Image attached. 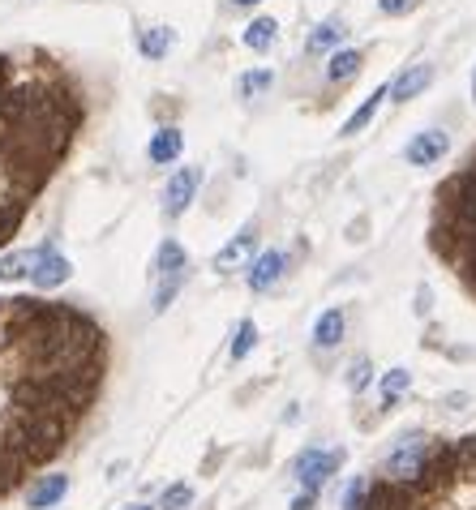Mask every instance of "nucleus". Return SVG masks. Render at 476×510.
I'll list each match as a JSON object with an SVG mask.
<instances>
[{
    "label": "nucleus",
    "mask_w": 476,
    "mask_h": 510,
    "mask_svg": "<svg viewBox=\"0 0 476 510\" xmlns=\"http://www.w3.org/2000/svg\"><path fill=\"white\" fill-rule=\"evenodd\" d=\"M185 288V275H167V279H159V288H155V313H164L172 300H176V292Z\"/></svg>",
    "instance_id": "23"
},
{
    "label": "nucleus",
    "mask_w": 476,
    "mask_h": 510,
    "mask_svg": "<svg viewBox=\"0 0 476 510\" xmlns=\"http://www.w3.org/2000/svg\"><path fill=\"white\" fill-rule=\"evenodd\" d=\"M189 506H194V489L189 485H172L159 497V510H189Z\"/></svg>",
    "instance_id": "24"
},
{
    "label": "nucleus",
    "mask_w": 476,
    "mask_h": 510,
    "mask_svg": "<svg viewBox=\"0 0 476 510\" xmlns=\"http://www.w3.org/2000/svg\"><path fill=\"white\" fill-rule=\"evenodd\" d=\"M271 86H275V73H271V69H253V73H241L236 95H241V99H258V95L271 90Z\"/></svg>",
    "instance_id": "20"
},
{
    "label": "nucleus",
    "mask_w": 476,
    "mask_h": 510,
    "mask_svg": "<svg viewBox=\"0 0 476 510\" xmlns=\"http://www.w3.org/2000/svg\"><path fill=\"white\" fill-rule=\"evenodd\" d=\"M365 65V56L357 48H344V52H330V61H327V78L330 82H352L357 73H361Z\"/></svg>",
    "instance_id": "17"
},
{
    "label": "nucleus",
    "mask_w": 476,
    "mask_h": 510,
    "mask_svg": "<svg viewBox=\"0 0 476 510\" xmlns=\"http://www.w3.org/2000/svg\"><path fill=\"white\" fill-rule=\"evenodd\" d=\"M197 189H202V167H181V172L164 184V214L167 219H176V214L189 211V202L197 198Z\"/></svg>",
    "instance_id": "5"
},
{
    "label": "nucleus",
    "mask_w": 476,
    "mask_h": 510,
    "mask_svg": "<svg viewBox=\"0 0 476 510\" xmlns=\"http://www.w3.org/2000/svg\"><path fill=\"white\" fill-rule=\"evenodd\" d=\"M344 330H347L344 313H339V309H327L322 317H318V322H313V344L322 347V352H330V347L344 344Z\"/></svg>",
    "instance_id": "14"
},
{
    "label": "nucleus",
    "mask_w": 476,
    "mask_h": 510,
    "mask_svg": "<svg viewBox=\"0 0 476 510\" xmlns=\"http://www.w3.org/2000/svg\"><path fill=\"white\" fill-rule=\"evenodd\" d=\"M253 245H258V228H253V223H245V228H241V236H232L228 245L214 253V270H236V266H245V258L253 253Z\"/></svg>",
    "instance_id": "10"
},
{
    "label": "nucleus",
    "mask_w": 476,
    "mask_h": 510,
    "mask_svg": "<svg viewBox=\"0 0 476 510\" xmlns=\"http://www.w3.org/2000/svg\"><path fill=\"white\" fill-rule=\"evenodd\" d=\"M472 103H476V69H472Z\"/></svg>",
    "instance_id": "30"
},
{
    "label": "nucleus",
    "mask_w": 476,
    "mask_h": 510,
    "mask_svg": "<svg viewBox=\"0 0 476 510\" xmlns=\"http://www.w3.org/2000/svg\"><path fill=\"white\" fill-rule=\"evenodd\" d=\"M241 39H245L249 52H271V43L280 39V22H275V17H253Z\"/></svg>",
    "instance_id": "18"
},
{
    "label": "nucleus",
    "mask_w": 476,
    "mask_h": 510,
    "mask_svg": "<svg viewBox=\"0 0 476 510\" xmlns=\"http://www.w3.org/2000/svg\"><path fill=\"white\" fill-rule=\"evenodd\" d=\"M438 202H443V206H438L443 219H455V223L476 219V164H468L463 172H455V176L443 184Z\"/></svg>",
    "instance_id": "2"
},
{
    "label": "nucleus",
    "mask_w": 476,
    "mask_h": 510,
    "mask_svg": "<svg viewBox=\"0 0 476 510\" xmlns=\"http://www.w3.org/2000/svg\"><path fill=\"white\" fill-rule=\"evenodd\" d=\"M129 510H155V506H129Z\"/></svg>",
    "instance_id": "31"
},
{
    "label": "nucleus",
    "mask_w": 476,
    "mask_h": 510,
    "mask_svg": "<svg viewBox=\"0 0 476 510\" xmlns=\"http://www.w3.org/2000/svg\"><path fill=\"white\" fill-rule=\"evenodd\" d=\"M253 347H258V326L245 317V322L236 326V335H232V361H245Z\"/></svg>",
    "instance_id": "21"
},
{
    "label": "nucleus",
    "mask_w": 476,
    "mask_h": 510,
    "mask_svg": "<svg viewBox=\"0 0 476 510\" xmlns=\"http://www.w3.org/2000/svg\"><path fill=\"white\" fill-rule=\"evenodd\" d=\"M65 494H69V477H65V472H48V477H39L31 485L26 506H31V510H52L56 502H65Z\"/></svg>",
    "instance_id": "8"
},
{
    "label": "nucleus",
    "mask_w": 476,
    "mask_h": 510,
    "mask_svg": "<svg viewBox=\"0 0 476 510\" xmlns=\"http://www.w3.org/2000/svg\"><path fill=\"white\" fill-rule=\"evenodd\" d=\"M416 313H429V288H421V292H416Z\"/></svg>",
    "instance_id": "28"
},
{
    "label": "nucleus",
    "mask_w": 476,
    "mask_h": 510,
    "mask_svg": "<svg viewBox=\"0 0 476 510\" xmlns=\"http://www.w3.org/2000/svg\"><path fill=\"white\" fill-rule=\"evenodd\" d=\"M386 99H391V86H378V90H374V95H369V99H365L357 112L347 116L344 129H339V133H344V137H352V133H361L365 125H374V116L382 112V103H386Z\"/></svg>",
    "instance_id": "13"
},
{
    "label": "nucleus",
    "mask_w": 476,
    "mask_h": 510,
    "mask_svg": "<svg viewBox=\"0 0 476 510\" xmlns=\"http://www.w3.org/2000/svg\"><path fill=\"white\" fill-rule=\"evenodd\" d=\"M69 275H73V266H69L65 253H56V245H52V241H43V245L34 249L31 283L39 288V292H52V288H61V283H69Z\"/></svg>",
    "instance_id": "4"
},
{
    "label": "nucleus",
    "mask_w": 476,
    "mask_h": 510,
    "mask_svg": "<svg viewBox=\"0 0 476 510\" xmlns=\"http://www.w3.org/2000/svg\"><path fill=\"white\" fill-rule=\"evenodd\" d=\"M408 386H412L408 369H391V373H386V378H382V403H386V408H395V399L404 395V391H408Z\"/></svg>",
    "instance_id": "22"
},
{
    "label": "nucleus",
    "mask_w": 476,
    "mask_h": 510,
    "mask_svg": "<svg viewBox=\"0 0 476 510\" xmlns=\"http://www.w3.org/2000/svg\"><path fill=\"white\" fill-rule=\"evenodd\" d=\"M438 450V442L433 438H425V433H412V438H399V446H395L391 455H386V463H382V480H395V485H408V480H416L421 472H425L429 455Z\"/></svg>",
    "instance_id": "1"
},
{
    "label": "nucleus",
    "mask_w": 476,
    "mask_h": 510,
    "mask_svg": "<svg viewBox=\"0 0 476 510\" xmlns=\"http://www.w3.org/2000/svg\"><path fill=\"white\" fill-rule=\"evenodd\" d=\"M347 450L339 446V450H318V446H305L300 455H296V480L305 485V489H322L327 485V477H335L339 468H344Z\"/></svg>",
    "instance_id": "3"
},
{
    "label": "nucleus",
    "mask_w": 476,
    "mask_h": 510,
    "mask_svg": "<svg viewBox=\"0 0 476 510\" xmlns=\"http://www.w3.org/2000/svg\"><path fill=\"white\" fill-rule=\"evenodd\" d=\"M232 5H241V9H249V5H262V0H232Z\"/></svg>",
    "instance_id": "29"
},
{
    "label": "nucleus",
    "mask_w": 476,
    "mask_h": 510,
    "mask_svg": "<svg viewBox=\"0 0 476 510\" xmlns=\"http://www.w3.org/2000/svg\"><path fill=\"white\" fill-rule=\"evenodd\" d=\"M344 39H347V26L339 22V17H327V22L305 39V52H309V56H318V52H339Z\"/></svg>",
    "instance_id": "12"
},
{
    "label": "nucleus",
    "mask_w": 476,
    "mask_h": 510,
    "mask_svg": "<svg viewBox=\"0 0 476 510\" xmlns=\"http://www.w3.org/2000/svg\"><path fill=\"white\" fill-rule=\"evenodd\" d=\"M181 150H185V133L176 129V125H164L159 133H150L147 155H150V164H155V167L176 164V159H181Z\"/></svg>",
    "instance_id": "9"
},
{
    "label": "nucleus",
    "mask_w": 476,
    "mask_h": 510,
    "mask_svg": "<svg viewBox=\"0 0 476 510\" xmlns=\"http://www.w3.org/2000/svg\"><path fill=\"white\" fill-rule=\"evenodd\" d=\"M31 266H34V249H14L0 258V283H17V279H31Z\"/></svg>",
    "instance_id": "19"
},
{
    "label": "nucleus",
    "mask_w": 476,
    "mask_h": 510,
    "mask_svg": "<svg viewBox=\"0 0 476 510\" xmlns=\"http://www.w3.org/2000/svg\"><path fill=\"white\" fill-rule=\"evenodd\" d=\"M429 82H433V65H429V61H421V65L404 69V73H399V78L391 82V99H395V103L416 99V95H421Z\"/></svg>",
    "instance_id": "11"
},
{
    "label": "nucleus",
    "mask_w": 476,
    "mask_h": 510,
    "mask_svg": "<svg viewBox=\"0 0 476 510\" xmlns=\"http://www.w3.org/2000/svg\"><path fill=\"white\" fill-rule=\"evenodd\" d=\"M155 275L159 279H167V275H189V253L176 241H164L159 253H155Z\"/></svg>",
    "instance_id": "16"
},
{
    "label": "nucleus",
    "mask_w": 476,
    "mask_h": 510,
    "mask_svg": "<svg viewBox=\"0 0 476 510\" xmlns=\"http://www.w3.org/2000/svg\"><path fill=\"white\" fill-rule=\"evenodd\" d=\"M369 382H374V364L365 361V356H361V361H352V369H347V386H352V391L361 395Z\"/></svg>",
    "instance_id": "25"
},
{
    "label": "nucleus",
    "mask_w": 476,
    "mask_h": 510,
    "mask_svg": "<svg viewBox=\"0 0 476 510\" xmlns=\"http://www.w3.org/2000/svg\"><path fill=\"white\" fill-rule=\"evenodd\" d=\"M416 5H421V0H378V9L386 17H404V14H412Z\"/></svg>",
    "instance_id": "26"
},
{
    "label": "nucleus",
    "mask_w": 476,
    "mask_h": 510,
    "mask_svg": "<svg viewBox=\"0 0 476 510\" xmlns=\"http://www.w3.org/2000/svg\"><path fill=\"white\" fill-rule=\"evenodd\" d=\"M176 43V31L172 26H147V31L138 34V52L147 56V61H164L167 52Z\"/></svg>",
    "instance_id": "15"
},
{
    "label": "nucleus",
    "mask_w": 476,
    "mask_h": 510,
    "mask_svg": "<svg viewBox=\"0 0 476 510\" xmlns=\"http://www.w3.org/2000/svg\"><path fill=\"white\" fill-rule=\"evenodd\" d=\"M283 270H288V253H283V249H266V253H258L253 266H249V288H253V292H271V288L283 279Z\"/></svg>",
    "instance_id": "7"
},
{
    "label": "nucleus",
    "mask_w": 476,
    "mask_h": 510,
    "mask_svg": "<svg viewBox=\"0 0 476 510\" xmlns=\"http://www.w3.org/2000/svg\"><path fill=\"white\" fill-rule=\"evenodd\" d=\"M446 150H451L446 129H421L408 146H404V159H408L412 167H433V164H443Z\"/></svg>",
    "instance_id": "6"
},
{
    "label": "nucleus",
    "mask_w": 476,
    "mask_h": 510,
    "mask_svg": "<svg viewBox=\"0 0 476 510\" xmlns=\"http://www.w3.org/2000/svg\"><path fill=\"white\" fill-rule=\"evenodd\" d=\"M313 502H318V489H305V494L292 502V510H313Z\"/></svg>",
    "instance_id": "27"
}]
</instances>
